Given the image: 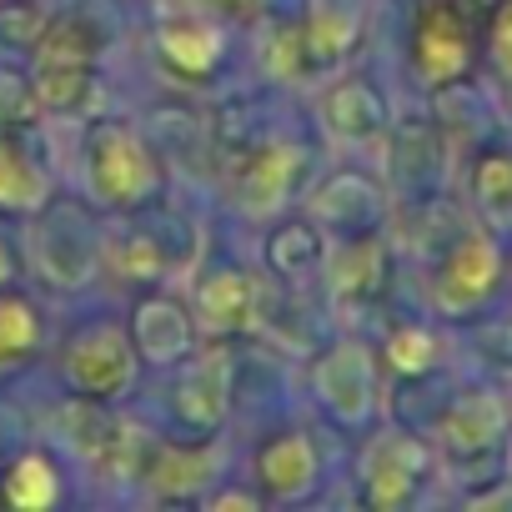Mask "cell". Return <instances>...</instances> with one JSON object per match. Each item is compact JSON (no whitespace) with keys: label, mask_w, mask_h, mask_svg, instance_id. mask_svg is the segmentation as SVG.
<instances>
[{"label":"cell","mask_w":512,"mask_h":512,"mask_svg":"<svg viewBox=\"0 0 512 512\" xmlns=\"http://www.w3.org/2000/svg\"><path fill=\"white\" fill-rule=\"evenodd\" d=\"M86 186L111 211L151 206L161 186V166H156V146L146 141V131L116 116H96L86 131Z\"/></svg>","instance_id":"obj_1"},{"label":"cell","mask_w":512,"mask_h":512,"mask_svg":"<svg viewBox=\"0 0 512 512\" xmlns=\"http://www.w3.org/2000/svg\"><path fill=\"white\" fill-rule=\"evenodd\" d=\"M101 231L96 216L81 201L51 196L46 206H36V226H31V267L46 287L56 292H76L101 272Z\"/></svg>","instance_id":"obj_2"},{"label":"cell","mask_w":512,"mask_h":512,"mask_svg":"<svg viewBox=\"0 0 512 512\" xmlns=\"http://www.w3.org/2000/svg\"><path fill=\"white\" fill-rule=\"evenodd\" d=\"M191 256H196L191 221H181L176 211H146V206H136L131 221L111 231L101 246V262L126 282H161L181 272Z\"/></svg>","instance_id":"obj_3"},{"label":"cell","mask_w":512,"mask_h":512,"mask_svg":"<svg viewBox=\"0 0 512 512\" xmlns=\"http://www.w3.org/2000/svg\"><path fill=\"white\" fill-rule=\"evenodd\" d=\"M502 282V251L482 231H457L437 256H432V277L427 297L442 317H472Z\"/></svg>","instance_id":"obj_4"},{"label":"cell","mask_w":512,"mask_h":512,"mask_svg":"<svg viewBox=\"0 0 512 512\" xmlns=\"http://www.w3.org/2000/svg\"><path fill=\"white\" fill-rule=\"evenodd\" d=\"M442 176H447V131L437 126V116H397L392 136H387V186L397 201L417 206L442 196Z\"/></svg>","instance_id":"obj_5"},{"label":"cell","mask_w":512,"mask_h":512,"mask_svg":"<svg viewBox=\"0 0 512 512\" xmlns=\"http://www.w3.org/2000/svg\"><path fill=\"white\" fill-rule=\"evenodd\" d=\"M477 56V36H472V16L457 6V0H427L417 11L412 26V66L432 91L457 86L472 71Z\"/></svg>","instance_id":"obj_6"},{"label":"cell","mask_w":512,"mask_h":512,"mask_svg":"<svg viewBox=\"0 0 512 512\" xmlns=\"http://www.w3.org/2000/svg\"><path fill=\"white\" fill-rule=\"evenodd\" d=\"M61 372H66V382H71L81 397L111 402V397H121V392L131 387V377H136V347H131V337H126L121 327L91 322V327H81V332L66 342Z\"/></svg>","instance_id":"obj_7"},{"label":"cell","mask_w":512,"mask_h":512,"mask_svg":"<svg viewBox=\"0 0 512 512\" xmlns=\"http://www.w3.org/2000/svg\"><path fill=\"white\" fill-rule=\"evenodd\" d=\"M432 477V447L417 432H382L362 452V497L372 507H407Z\"/></svg>","instance_id":"obj_8"},{"label":"cell","mask_w":512,"mask_h":512,"mask_svg":"<svg viewBox=\"0 0 512 512\" xmlns=\"http://www.w3.org/2000/svg\"><path fill=\"white\" fill-rule=\"evenodd\" d=\"M116 46V11L106 0H71L56 16H46V31L36 41V66H96Z\"/></svg>","instance_id":"obj_9"},{"label":"cell","mask_w":512,"mask_h":512,"mask_svg":"<svg viewBox=\"0 0 512 512\" xmlns=\"http://www.w3.org/2000/svg\"><path fill=\"white\" fill-rule=\"evenodd\" d=\"M507 407L497 392H462L437 412V447L447 462H492L502 452Z\"/></svg>","instance_id":"obj_10"},{"label":"cell","mask_w":512,"mask_h":512,"mask_svg":"<svg viewBox=\"0 0 512 512\" xmlns=\"http://www.w3.org/2000/svg\"><path fill=\"white\" fill-rule=\"evenodd\" d=\"M312 387H317V402L337 417V422H362L377 402V367H372V352L362 342H337L317 357V372H312Z\"/></svg>","instance_id":"obj_11"},{"label":"cell","mask_w":512,"mask_h":512,"mask_svg":"<svg viewBox=\"0 0 512 512\" xmlns=\"http://www.w3.org/2000/svg\"><path fill=\"white\" fill-rule=\"evenodd\" d=\"M312 221L327 226V231H342V236L382 231V221H387V191L367 171H332L312 191Z\"/></svg>","instance_id":"obj_12"},{"label":"cell","mask_w":512,"mask_h":512,"mask_svg":"<svg viewBox=\"0 0 512 512\" xmlns=\"http://www.w3.org/2000/svg\"><path fill=\"white\" fill-rule=\"evenodd\" d=\"M156 56H161V66H166L176 81L201 86V81L216 76V66H221V56H226V36H221L216 16L206 21V16L176 11V16H166V21L156 26Z\"/></svg>","instance_id":"obj_13"},{"label":"cell","mask_w":512,"mask_h":512,"mask_svg":"<svg viewBox=\"0 0 512 512\" xmlns=\"http://www.w3.org/2000/svg\"><path fill=\"white\" fill-rule=\"evenodd\" d=\"M171 407L191 437H216L226 422V407H231V357L221 347H211L201 362H191V372L171 392Z\"/></svg>","instance_id":"obj_14"},{"label":"cell","mask_w":512,"mask_h":512,"mask_svg":"<svg viewBox=\"0 0 512 512\" xmlns=\"http://www.w3.org/2000/svg\"><path fill=\"white\" fill-rule=\"evenodd\" d=\"M196 342V322L186 312V302H176L171 292H146L131 312V347L136 357H146L151 367H171L181 357H191Z\"/></svg>","instance_id":"obj_15"},{"label":"cell","mask_w":512,"mask_h":512,"mask_svg":"<svg viewBox=\"0 0 512 512\" xmlns=\"http://www.w3.org/2000/svg\"><path fill=\"white\" fill-rule=\"evenodd\" d=\"M302 171H307L302 146L262 141V146H251L246 156H236V196H241L246 211H272V206H282L297 191Z\"/></svg>","instance_id":"obj_16"},{"label":"cell","mask_w":512,"mask_h":512,"mask_svg":"<svg viewBox=\"0 0 512 512\" xmlns=\"http://www.w3.org/2000/svg\"><path fill=\"white\" fill-rule=\"evenodd\" d=\"M262 317V287H256L251 272L241 267H216L196 282V322L216 337L226 332H246Z\"/></svg>","instance_id":"obj_17"},{"label":"cell","mask_w":512,"mask_h":512,"mask_svg":"<svg viewBox=\"0 0 512 512\" xmlns=\"http://www.w3.org/2000/svg\"><path fill=\"white\" fill-rule=\"evenodd\" d=\"M322 477V452L307 432H277L256 452V482L272 502H297L317 487Z\"/></svg>","instance_id":"obj_18"},{"label":"cell","mask_w":512,"mask_h":512,"mask_svg":"<svg viewBox=\"0 0 512 512\" xmlns=\"http://www.w3.org/2000/svg\"><path fill=\"white\" fill-rule=\"evenodd\" d=\"M216 467H221V457H216L211 437H196V442H161V447H151L141 472H146V482H151L156 497L191 502V497L206 492V482L216 477Z\"/></svg>","instance_id":"obj_19"},{"label":"cell","mask_w":512,"mask_h":512,"mask_svg":"<svg viewBox=\"0 0 512 512\" xmlns=\"http://www.w3.org/2000/svg\"><path fill=\"white\" fill-rule=\"evenodd\" d=\"M327 282H332L337 307H372V302L387 292V282H392L382 236H377V231H367V236H347V241L332 251V272H327Z\"/></svg>","instance_id":"obj_20"},{"label":"cell","mask_w":512,"mask_h":512,"mask_svg":"<svg viewBox=\"0 0 512 512\" xmlns=\"http://www.w3.org/2000/svg\"><path fill=\"white\" fill-rule=\"evenodd\" d=\"M297 26H302L312 71H327V66H342L357 51L367 11H362V0H307V16Z\"/></svg>","instance_id":"obj_21"},{"label":"cell","mask_w":512,"mask_h":512,"mask_svg":"<svg viewBox=\"0 0 512 512\" xmlns=\"http://www.w3.org/2000/svg\"><path fill=\"white\" fill-rule=\"evenodd\" d=\"M51 201V171L26 141V126H0V211H36Z\"/></svg>","instance_id":"obj_22"},{"label":"cell","mask_w":512,"mask_h":512,"mask_svg":"<svg viewBox=\"0 0 512 512\" xmlns=\"http://www.w3.org/2000/svg\"><path fill=\"white\" fill-rule=\"evenodd\" d=\"M322 126L337 141H367L387 126V101L367 76H342L337 86H327L322 96Z\"/></svg>","instance_id":"obj_23"},{"label":"cell","mask_w":512,"mask_h":512,"mask_svg":"<svg viewBox=\"0 0 512 512\" xmlns=\"http://www.w3.org/2000/svg\"><path fill=\"white\" fill-rule=\"evenodd\" d=\"M31 86H36L41 111H51V116H96L106 101L96 66H36Z\"/></svg>","instance_id":"obj_24"},{"label":"cell","mask_w":512,"mask_h":512,"mask_svg":"<svg viewBox=\"0 0 512 512\" xmlns=\"http://www.w3.org/2000/svg\"><path fill=\"white\" fill-rule=\"evenodd\" d=\"M322 256H327V246H322V226L317 221H287V226H277L267 236V262L287 282L312 277L322 267Z\"/></svg>","instance_id":"obj_25"},{"label":"cell","mask_w":512,"mask_h":512,"mask_svg":"<svg viewBox=\"0 0 512 512\" xmlns=\"http://www.w3.org/2000/svg\"><path fill=\"white\" fill-rule=\"evenodd\" d=\"M146 141L156 151L176 156V161H201L206 146H211V131L191 106H156L151 121H146Z\"/></svg>","instance_id":"obj_26"},{"label":"cell","mask_w":512,"mask_h":512,"mask_svg":"<svg viewBox=\"0 0 512 512\" xmlns=\"http://www.w3.org/2000/svg\"><path fill=\"white\" fill-rule=\"evenodd\" d=\"M472 201L492 221H512V141H492L472 161Z\"/></svg>","instance_id":"obj_27"},{"label":"cell","mask_w":512,"mask_h":512,"mask_svg":"<svg viewBox=\"0 0 512 512\" xmlns=\"http://www.w3.org/2000/svg\"><path fill=\"white\" fill-rule=\"evenodd\" d=\"M41 347V312L31 297L0 287V367H16Z\"/></svg>","instance_id":"obj_28"},{"label":"cell","mask_w":512,"mask_h":512,"mask_svg":"<svg viewBox=\"0 0 512 512\" xmlns=\"http://www.w3.org/2000/svg\"><path fill=\"white\" fill-rule=\"evenodd\" d=\"M0 497H6L11 507L21 512H41L61 497V472L46 452H26L11 472H6V487H0Z\"/></svg>","instance_id":"obj_29"},{"label":"cell","mask_w":512,"mask_h":512,"mask_svg":"<svg viewBox=\"0 0 512 512\" xmlns=\"http://www.w3.org/2000/svg\"><path fill=\"white\" fill-rule=\"evenodd\" d=\"M206 131H211V146H216L221 156H231V161L267 141V136H262V116L251 111V101H221V106L211 111Z\"/></svg>","instance_id":"obj_30"},{"label":"cell","mask_w":512,"mask_h":512,"mask_svg":"<svg viewBox=\"0 0 512 512\" xmlns=\"http://www.w3.org/2000/svg\"><path fill=\"white\" fill-rule=\"evenodd\" d=\"M262 71L272 81H302L312 76V61H307V41H302V26L297 21H277L267 36H262Z\"/></svg>","instance_id":"obj_31"},{"label":"cell","mask_w":512,"mask_h":512,"mask_svg":"<svg viewBox=\"0 0 512 512\" xmlns=\"http://www.w3.org/2000/svg\"><path fill=\"white\" fill-rule=\"evenodd\" d=\"M437 337L427 332V327H417V322H402V327H392V337H387V367L397 372V377H427L432 367H437Z\"/></svg>","instance_id":"obj_32"},{"label":"cell","mask_w":512,"mask_h":512,"mask_svg":"<svg viewBox=\"0 0 512 512\" xmlns=\"http://www.w3.org/2000/svg\"><path fill=\"white\" fill-rule=\"evenodd\" d=\"M46 16L41 0H0V51H36Z\"/></svg>","instance_id":"obj_33"},{"label":"cell","mask_w":512,"mask_h":512,"mask_svg":"<svg viewBox=\"0 0 512 512\" xmlns=\"http://www.w3.org/2000/svg\"><path fill=\"white\" fill-rule=\"evenodd\" d=\"M41 116L36 86L21 71H0V126H31Z\"/></svg>","instance_id":"obj_34"},{"label":"cell","mask_w":512,"mask_h":512,"mask_svg":"<svg viewBox=\"0 0 512 512\" xmlns=\"http://www.w3.org/2000/svg\"><path fill=\"white\" fill-rule=\"evenodd\" d=\"M487 41H492L497 66L512 76V0H497V6L487 11Z\"/></svg>","instance_id":"obj_35"},{"label":"cell","mask_w":512,"mask_h":512,"mask_svg":"<svg viewBox=\"0 0 512 512\" xmlns=\"http://www.w3.org/2000/svg\"><path fill=\"white\" fill-rule=\"evenodd\" d=\"M477 347H482V357H487V362L512 367V317L482 322V327H477Z\"/></svg>","instance_id":"obj_36"},{"label":"cell","mask_w":512,"mask_h":512,"mask_svg":"<svg viewBox=\"0 0 512 512\" xmlns=\"http://www.w3.org/2000/svg\"><path fill=\"white\" fill-rule=\"evenodd\" d=\"M262 6H267V0H196V11H206L216 21H241V26L262 16Z\"/></svg>","instance_id":"obj_37"},{"label":"cell","mask_w":512,"mask_h":512,"mask_svg":"<svg viewBox=\"0 0 512 512\" xmlns=\"http://www.w3.org/2000/svg\"><path fill=\"white\" fill-rule=\"evenodd\" d=\"M11 277H16V246L0 231V287H11Z\"/></svg>","instance_id":"obj_38"},{"label":"cell","mask_w":512,"mask_h":512,"mask_svg":"<svg viewBox=\"0 0 512 512\" xmlns=\"http://www.w3.org/2000/svg\"><path fill=\"white\" fill-rule=\"evenodd\" d=\"M211 507H262V497H256V492H221Z\"/></svg>","instance_id":"obj_39"},{"label":"cell","mask_w":512,"mask_h":512,"mask_svg":"<svg viewBox=\"0 0 512 512\" xmlns=\"http://www.w3.org/2000/svg\"><path fill=\"white\" fill-rule=\"evenodd\" d=\"M457 6H462L467 16H482V11H492V6H497V0H457Z\"/></svg>","instance_id":"obj_40"}]
</instances>
